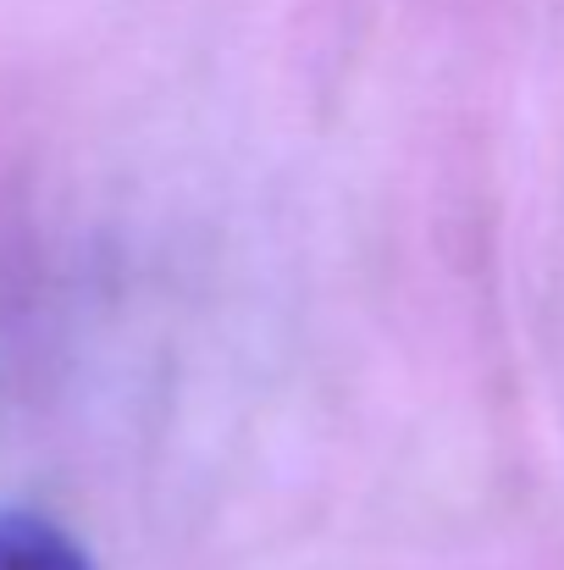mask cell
Segmentation results:
<instances>
[{
	"label": "cell",
	"mask_w": 564,
	"mask_h": 570,
	"mask_svg": "<svg viewBox=\"0 0 564 570\" xmlns=\"http://www.w3.org/2000/svg\"><path fill=\"white\" fill-rule=\"evenodd\" d=\"M0 570H95L89 554L33 510H0Z\"/></svg>",
	"instance_id": "6da1fadb"
}]
</instances>
